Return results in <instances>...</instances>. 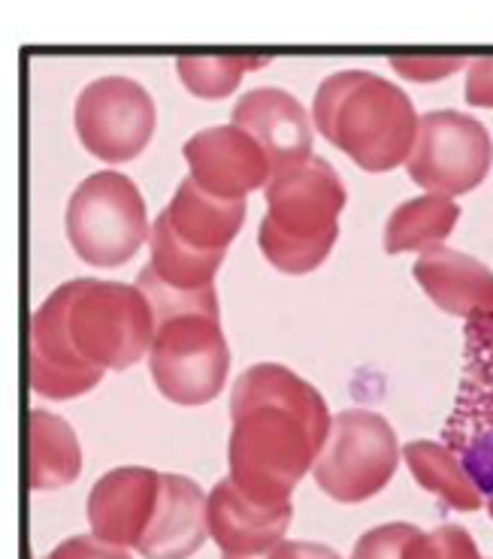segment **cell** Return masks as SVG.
Here are the masks:
<instances>
[{
    "label": "cell",
    "instance_id": "2",
    "mask_svg": "<svg viewBox=\"0 0 493 559\" xmlns=\"http://www.w3.org/2000/svg\"><path fill=\"white\" fill-rule=\"evenodd\" d=\"M325 396L282 364H258L231 391V481L255 506L291 502L330 436Z\"/></svg>",
    "mask_w": 493,
    "mask_h": 559
},
{
    "label": "cell",
    "instance_id": "23",
    "mask_svg": "<svg viewBox=\"0 0 493 559\" xmlns=\"http://www.w3.org/2000/svg\"><path fill=\"white\" fill-rule=\"evenodd\" d=\"M390 67L400 73V76L430 85V82H442V79L455 76L457 70L467 67V58L460 55H402V58H390Z\"/></svg>",
    "mask_w": 493,
    "mask_h": 559
},
{
    "label": "cell",
    "instance_id": "15",
    "mask_svg": "<svg viewBox=\"0 0 493 559\" xmlns=\"http://www.w3.org/2000/svg\"><path fill=\"white\" fill-rule=\"evenodd\" d=\"M169 236L188 251L207 254V258H227V248L243 230L246 222V200H221L207 194L200 185L188 176L179 182L169 206L157 215Z\"/></svg>",
    "mask_w": 493,
    "mask_h": 559
},
{
    "label": "cell",
    "instance_id": "27",
    "mask_svg": "<svg viewBox=\"0 0 493 559\" xmlns=\"http://www.w3.org/2000/svg\"><path fill=\"white\" fill-rule=\"evenodd\" d=\"M488 514H491V521H493V496L488 499Z\"/></svg>",
    "mask_w": 493,
    "mask_h": 559
},
{
    "label": "cell",
    "instance_id": "18",
    "mask_svg": "<svg viewBox=\"0 0 493 559\" xmlns=\"http://www.w3.org/2000/svg\"><path fill=\"white\" fill-rule=\"evenodd\" d=\"M82 472V448L73 427L52 412H31L27 420V484L31 490H61Z\"/></svg>",
    "mask_w": 493,
    "mask_h": 559
},
{
    "label": "cell",
    "instance_id": "16",
    "mask_svg": "<svg viewBox=\"0 0 493 559\" xmlns=\"http://www.w3.org/2000/svg\"><path fill=\"white\" fill-rule=\"evenodd\" d=\"M412 275L442 312L469 321L493 309V270L457 248L439 246L418 254Z\"/></svg>",
    "mask_w": 493,
    "mask_h": 559
},
{
    "label": "cell",
    "instance_id": "25",
    "mask_svg": "<svg viewBox=\"0 0 493 559\" xmlns=\"http://www.w3.org/2000/svg\"><path fill=\"white\" fill-rule=\"evenodd\" d=\"M467 104L493 109V58H476L467 64Z\"/></svg>",
    "mask_w": 493,
    "mask_h": 559
},
{
    "label": "cell",
    "instance_id": "4",
    "mask_svg": "<svg viewBox=\"0 0 493 559\" xmlns=\"http://www.w3.org/2000/svg\"><path fill=\"white\" fill-rule=\"evenodd\" d=\"M312 124L361 169L388 173L412 155L421 116L397 82L369 70H339L318 85Z\"/></svg>",
    "mask_w": 493,
    "mask_h": 559
},
{
    "label": "cell",
    "instance_id": "1",
    "mask_svg": "<svg viewBox=\"0 0 493 559\" xmlns=\"http://www.w3.org/2000/svg\"><path fill=\"white\" fill-rule=\"evenodd\" d=\"M155 336L152 302L137 285L73 278L31 318V388L43 400H77L106 369L143 360Z\"/></svg>",
    "mask_w": 493,
    "mask_h": 559
},
{
    "label": "cell",
    "instance_id": "19",
    "mask_svg": "<svg viewBox=\"0 0 493 559\" xmlns=\"http://www.w3.org/2000/svg\"><path fill=\"white\" fill-rule=\"evenodd\" d=\"M402 463L409 466L415 478L427 493H433L439 502H445L455 511L472 514L484 506V496L469 478L463 463L445 442H430V439H415V442L402 444Z\"/></svg>",
    "mask_w": 493,
    "mask_h": 559
},
{
    "label": "cell",
    "instance_id": "21",
    "mask_svg": "<svg viewBox=\"0 0 493 559\" xmlns=\"http://www.w3.org/2000/svg\"><path fill=\"white\" fill-rule=\"evenodd\" d=\"M267 64L260 55H183L176 58V73L183 85L195 97L203 100H224L236 92L248 70H258Z\"/></svg>",
    "mask_w": 493,
    "mask_h": 559
},
{
    "label": "cell",
    "instance_id": "11",
    "mask_svg": "<svg viewBox=\"0 0 493 559\" xmlns=\"http://www.w3.org/2000/svg\"><path fill=\"white\" fill-rule=\"evenodd\" d=\"M188 176L207 194L221 200H246L251 191L267 188L273 179L270 157L236 124H219L197 131L183 148Z\"/></svg>",
    "mask_w": 493,
    "mask_h": 559
},
{
    "label": "cell",
    "instance_id": "26",
    "mask_svg": "<svg viewBox=\"0 0 493 559\" xmlns=\"http://www.w3.org/2000/svg\"><path fill=\"white\" fill-rule=\"evenodd\" d=\"M221 559H342L327 545H315V542H279L270 547L267 554L258 557H221Z\"/></svg>",
    "mask_w": 493,
    "mask_h": 559
},
{
    "label": "cell",
    "instance_id": "9",
    "mask_svg": "<svg viewBox=\"0 0 493 559\" xmlns=\"http://www.w3.org/2000/svg\"><path fill=\"white\" fill-rule=\"evenodd\" d=\"M493 167V136L479 118L436 109L421 116L418 140L406 160L409 179L427 194L460 197L476 191Z\"/></svg>",
    "mask_w": 493,
    "mask_h": 559
},
{
    "label": "cell",
    "instance_id": "6",
    "mask_svg": "<svg viewBox=\"0 0 493 559\" xmlns=\"http://www.w3.org/2000/svg\"><path fill=\"white\" fill-rule=\"evenodd\" d=\"M70 246L92 266H121L149 239V212L133 179L116 169L92 173L67 203Z\"/></svg>",
    "mask_w": 493,
    "mask_h": 559
},
{
    "label": "cell",
    "instance_id": "3",
    "mask_svg": "<svg viewBox=\"0 0 493 559\" xmlns=\"http://www.w3.org/2000/svg\"><path fill=\"white\" fill-rule=\"evenodd\" d=\"M137 287L152 302L155 336L149 348V372L164 400L176 405H207L227 384L231 348L221 330L215 285L203 290H176L157 282L143 266Z\"/></svg>",
    "mask_w": 493,
    "mask_h": 559
},
{
    "label": "cell",
    "instance_id": "7",
    "mask_svg": "<svg viewBox=\"0 0 493 559\" xmlns=\"http://www.w3.org/2000/svg\"><path fill=\"white\" fill-rule=\"evenodd\" d=\"M402 448L385 415L349 408L333 415L330 436L312 466V478L342 506H361L378 496L397 475Z\"/></svg>",
    "mask_w": 493,
    "mask_h": 559
},
{
    "label": "cell",
    "instance_id": "10",
    "mask_svg": "<svg viewBox=\"0 0 493 559\" xmlns=\"http://www.w3.org/2000/svg\"><path fill=\"white\" fill-rule=\"evenodd\" d=\"M73 124L82 148L106 164H125L143 155L157 128L152 94L137 79L101 76L77 97Z\"/></svg>",
    "mask_w": 493,
    "mask_h": 559
},
{
    "label": "cell",
    "instance_id": "24",
    "mask_svg": "<svg viewBox=\"0 0 493 559\" xmlns=\"http://www.w3.org/2000/svg\"><path fill=\"white\" fill-rule=\"evenodd\" d=\"M43 559H130V550L116 547L97 535H73L49 550Z\"/></svg>",
    "mask_w": 493,
    "mask_h": 559
},
{
    "label": "cell",
    "instance_id": "22",
    "mask_svg": "<svg viewBox=\"0 0 493 559\" xmlns=\"http://www.w3.org/2000/svg\"><path fill=\"white\" fill-rule=\"evenodd\" d=\"M400 559H484L476 538L455 523L436 526L430 533L415 530Z\"/></svg>",
    "mask_w": 493,
    "mask_h": 559
},
{
    "label": "cell",
    "instance_id": "8",
    "mask_svg": "<svg viewBox=\"0 0 493 559\" xmlns=\"http://www.w3.org/2000/svg\"><path fill=\"white\" fill-rule=\"evenodd\" d=\"M442 439L481 496H493V309L463 326V372Z\"/></svg>",
    "mask_w": 493,
    "mask_h": 559
},
{
    "label": "cell",
    "instance_id": "5",
    "mask_svg": "<svg viewBox=\"0 0 493 559\" xmlns=\"http://www.w3.org/2000/svg\"><path fill=\"white\" fill-rule=\"evenodd\" d=\"M267 215L258 246L270 266L285 275H306L330 258L339 236V215L349 203L345 182L325 157L279 173L263 188Z\"/></svg>",
    "mask_w": 493,
    "mask_h": 559
},
{
    "label": "cell",
    "instance_id": "14",
    "mask_svg": "<svg viewBox=\"0 0 493 559\" xmlns=\"http://www.w3.org/2000/svg\"><path fill=\"white\" fill-rule=\"evenodd\" d=\"M294 506L263 508L239 493L231 478H221L207 496L209 538L219 545L224 557H258L270 547L285 542Z\"/></svg>",
    "mask_w": 493,
    "mask_h": 559
},
{
    "label": "cell",
    "instance_id": "12",
    "mask_svg": "<svg viewBox=\"0 0 493 559\" xmlns=\"http://www.w3.org/2000/svg\"><path fill=\"white\" fill-rule=\"evenodd\" d=\"M161 475L164 472L155 468L121 466L97 478L89 493L92 535L125 550H137L157 511Z\"/></svg>",
    "mask_w": 493,
    "mask_h": 559
},
{
    "label": "cell",
    "instance_id": "17",
    "mask_svg": "<svg viewBox=\"0 0 493 559\" xmlns=\"http://www.w3.org/2000/svg\"><path fill=\"white\" fill-rule=\"evenodd\" d=\"M209 538L207 496L185 475H161V499L137 547L143 559H191Z\"/></svg>",
    "mask_w": 493,
    "mask_h": 559
},
{
    "label": "cell",
    "instance_id": "20",
    "mask_svg": "<svg viewBox=\"0 0 493 559\" xmlns=\"http://www.w3.org/2000/svg\"><path fill=\"white\" fill-rule=\"evenodd\" d=\"M460 222V206L451 197L424 194L406 200L390 212L385 224V251L388 254H424L430 248H439L455 234Z\"/></svg>",
    "mask_w": 493,
    "mask_h": 559
},
{
    "label": "cell",
    "instance_id": "13",
    "mask_svg": "<svg viewBox=\"0 0 493 559\" xmlns=\"http://www.w3.org/2000/svg\"><path fill=\"white\" fill-rule=\"evenodd\" d=\"M231 124L243 131L270 157L273 176L306 164L312 157V121L297 97L285 88H251L234 106Z\"/></svg>",
    "mask_w": 493,
    "mask_h": 559
}]
</instances>
